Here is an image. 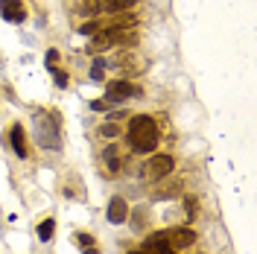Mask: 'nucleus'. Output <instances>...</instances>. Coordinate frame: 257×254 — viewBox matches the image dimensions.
<instances>
[{"label":"nucleus","mask_w":257,"mask_h":254,"mask_svg":"<svg viewBox=\"0 0 257 254\" xmlns=\"http://www.w3.org/2000/svg\"><path fill=\"white\" fill-rule=\"evenodd\" d=\"M56 59H59V50H50L47 56H44V62H47V67H50L53 62H56Z\"/></svg>","instance_id":"obj_23"},{"label":"nucleus","mask_w":257,"mask_h":254,"mask_svg":"<svg viewBox=\"0 0 257 254\" xmlns=\"http://www.w3.org/2000/svg\"><path fill=\"white\" fill-rule=\"evenodd\" d=\"M32 135L44 149H62V123L56 114L35 111L32 114Z\"/></svg>","instance_id":"obj_2"},{"label":"nucleus","mask_w":257,"mask_h":254,"mask_svg":"<svg viewBox=\"0 0 257 254\" xmlns=\"http://www.w3.org/2000/svg\"><path fill=\"white\" fill-rule=\"evenodd\" d=\"M178 193V184H170L167 190H155V199H173Z\"/></svg>","instance_id":"obj_19"},{"label":"nucleus","mask_w":257,"mask_h":254,"mask_svg":"<svg viewBox=\"0 0 257 254\" xmlns=\"http://www.w3.org/2000/svg\"><path fill=\"white\" fill-rule=\"evenodd\" d=\"M141 251H146V254H178L176 248H170V245L164 242V237H161V231H158V234H152V237L146 239Z\"/></svg>","instance_id":"obj_10"},{"label":"nucleus","mask_w":257,"mask_h":254,"mask_svg":"<svg viewBox=\"0 0 257 254\" xmlns=\"http://www.w3.org/2000/svg\"><path fill=\"white\" fill-rule=\"evenodd\" d=\"M9 138H12V149H15L18 158H27V155H30V149H27V132H24V126H21V123H15V126H12Z\"/></svg>","instance_id":"obj_9"},{"label":"nucleus","mask_w":257,"mask_h":254,"mask_svg":"<svg viewBox=\"0 0 257 254\" xmlns=\"http://www.w3.org/2000/svg\"><path fill=\"white\" fill-rule=\"evenodd\" d=\"M102 158H105V175L120 173V164H123V155H120V149H117V146H108Z\"/></svg>","instance_id":"obj_11"},{"label":"nucleus","mask_w":257,"mask_h":254,"mask_svg":"<svg viewBox=\"0 0 257 254\" xmlns=\"http://www.w3.org/2000/svg\"><path fill=\"white\" fill-rule=\"evenodd\" d=\"M173 167H176V161L170 155H152V161L144 167V178L146 181H161L173 173Z\"/></svg>","instance_id":"obj_4"},{"label":"nucleus","mask_w":257,"mask_h":254,"mask_svg":"<svg viewBox=\"0 0 257 254\" xmlns=\"http://www.w3.org/2000/svg\"><path fill=\"white\" fill-rule=\"evenodd\" d=\"M99 30H102V21H96V18H91L88 24H82V27H79L82 35H96Z\"/></svg>","instance_id":"obj_18"},{"label":"nucleus","mask_w":257,"mask_h":254,"mask_svg":"<svg viewBox=\"0 0 257 254\" xmlns=\"http://www.w3.org/2000/svg\"><path fill=\"white\" fill-rule=\"evenodd\" d=\"M161 237H164V242L170 248H176V251L190 248L193 242H196V234H193L190 228H170V231H161Z\"/></svg>","instance_id":"obj_5"},{"label":"nucleus","mask_w":257,"mask_h":254,"mask_svg":"<svg viewBox=\"0 0 257 254\" xmlns=\"http://www.w3.org/2000/svg\"><path fill=\"white\" fill-rule=\"evenodd\" d=\"M105 96H108V102H126L132 96H144V88L132 85L128 79H114L105 85Z\"/></svg>","instance_id":"obj_3"},{"label":"nucleus","mask_w":257,"mask_h":254,"mask_svg":"<svg viewBox=\"0 0 257 254\" xmlns=\"http://www.w3.org/2000/svg\"><path fill=\"white\" fill-rule=\"evenodd\" d=\"M88 76H91L94 82H102V76H105V62H102V59H96V62L91 64V73H88Z\"/></svg>","instance_id":"obj_17"},{"label":"nucleus","mask_w":257,"mask_h":254,"mask_svg":"<svg viewBox=\"0 0 257 254\" xmlns=\"http://www.w3.org/2000/svg\"><path fill=\"white\" fill-rule=\"evenodd\" d=\"M128 143H132V149L135 152H155V146H158V123H155V117H146V114H135L132 120H128Z\"/></svg>","instance_id":"obj_1"},{"label":"nucleus","mask_w":257,"mask_h":254,"mask_svg":"<svg viewBox=\"0 0 257 254\" xmlns=\"http://www.w3.org/2000/svg\"><path fill=\"white\" fill-rule=\"evenodd\" d=\"M117 64L123 67V70H120L123 76H141V73H144V59H138L135 53H123V56L117 59Z\"/></svg>","instance_id":"obj_7"},{"label":"nucleus","mask_w":257,"mask_h":254,"mask_svg":"<svg viewBox=\"0 0 257 254\" xmlns=\"http://www.w3.org/2000/svg\"><path fill=\"white\" fill-rule=\"evenodd\" d=\"M76 242H79L82 254H99V248H96V239L91 237V234H85V231H79V234H76Z\"/></svg>","instance_id":"obj_13"},{"label":"nucleus","mask_w":257,"mask_h":254,"mask_svg":"<svg viewBox=\"0 0 257 254\" xmlns=\"http://www.w3.org/2000/svg\"><path fill=\"white\" fill-rule=\"evenodd\" d=\"M99 9H102V0H79L76 3V12L79 15H88V18H96Z\"/></svg>","instance_id":"obj_12"},{"label":"nucleus","mask_w":257,"mask_h":254,"mask_svg":"<svg viewBox=\"0 0 257 254\" xmlns=\"http://www.w3.org/2000/svg\"><path fill=\"white\" fill-rule=\"evenodd\" d=\"M184 213H187V219H196L199 216V199L196 196H187L184 199Z\"/></svg>","instance_id":"obj_16"},{"label":"nucleus","mask_w":257,"mask_h":254,"mask_svg":"<svg viewBox=\"0 0 257 254\" xmlns=\"http://www.w3.org/2000/svg\"><path fill=\"white\" fill-rule=\"evenodd\" d=\"M99 132H102L105 138H117V135H120V126H117V123H105Z\"/></svg>","instance_id":"obj_21"},{"label":"nucleus","mask_w":257,"mask_h":254,"mask_svg":"<svg viewBox=\"0 0 257 254\" xmlns=\"http://www.w3.org/2000/svg\"><path fill=\"white\" fill-rule=\"evenodd\" d=\"M105 216H108V222H111V225L126 222V219H128V205L120 199V196H114L111 202H108V213H105Z\"/></svg>","instance_id":"obj_8"},{"label":"nucleus","mask_w":257,"mask_h":254,"mask_svg":"<svg viewBox=\"0 0 257 254\" xmlns=\"http://www.w3.org/2000/svg\"><path fill=\"white\" fill-rule=\"evenodd\" d=\"M128 254H146V251H128Z\"/></svg>","instance_id":"obj_24"},{"label":"nucleus","mask_w":257,"mask_h":254,"mask_svg":"<svg viewBox=\"0 0 257 254\" xmlns=\"http://www.w3.org/2000/svg\"><path fill=\"white\" fill-rule=\"evenodd\" d=\"M144 222H146V210H144V207H138V213H135V225L141 228Z\"/></svg>","instance_id":"obj_22"},{"label":"nucleus","mask_w":257,"mask_h":254,"mask_svg":"<svg viewBox=\"0 0 257 254\" xmlns=\"http://www.w3.org/2000/svg\"><path fill=\"white\" fill-rule=\"evenodd\" d=\"M50 70H53V79H56V85H59V88H64V85H67V73H64V70H59V67H50Z\"/></svg>","instance_id":"obj_20"},{"label":"nucleus","mask_w":257,"mask_h":254,"mask_svg":"<svg viewBox=\"0 0 257 254\" xmlns=\"http://www.w3.org/2000/svg\"><path fill=\"white\" fill-rule=\"evenodd\" d=\"M0 15L6 18L9 24H21V21L27 18L24 0H0Z\"/></svg>","instance_id":"obj_6"},{"label":"nucleus","mask_w":257,"mask_h":254,"mask_svg":"<svg viewBox=\"0 0 257 254\" xmlns=\"http://www.w3.org/2000/svg\"><path fill=\"white\" fill-rule=\"evenodd\" d=\"M53 231H56V219L50 216V219H44V222L38 225V239L41 242H50L53 239Z\"/></svg>","instance_id":"obj_15"},{"label":"nucleus","mask_w":257,"mask_h":254,"mask_svg":"<svg viewBox=\"0 0 257 254\" xmlns=\"http://www.w3.org/2000/svg\"><path fill=\"white\" fill-rule=\"evenodd\" d=\"M138 0H102V9H108V12H128L132 6H135Z\"/></svg>","instance_id":"obj_14"}]
</instances>
